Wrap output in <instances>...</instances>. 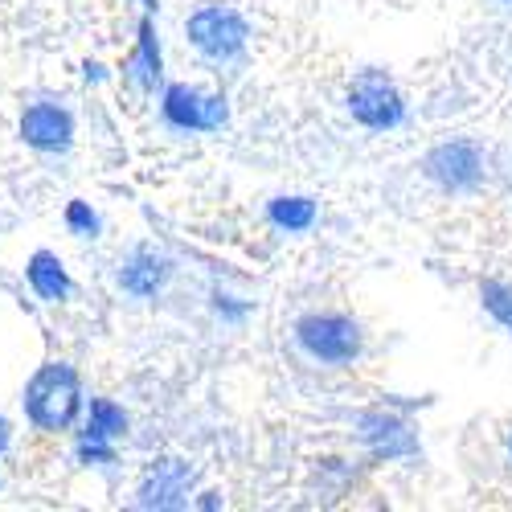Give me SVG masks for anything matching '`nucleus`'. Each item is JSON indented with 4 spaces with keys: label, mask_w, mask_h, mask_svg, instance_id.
Returning a JSON list of instances; mask_svg holds the SVG:
<instances>
[{
    "label": "nucleus",
    "mask_w": 512,
    "mask_h": 512,
    "mask_svg": "<svg viewBox=\"0 0 512 512\" xmlns=\"http://www.w3.org/2000/svg\"><path fill=\"white\" fill-rule=\"evenodd\" d=\"M201 484V467L185 455H156L136 480L132 504L144 512H177L193 504V492Z\"/></svg>",
    "instance_id": "5"
},
{
    "label": "nucleus",
    "mask_w": 512,
    "mask_h": 512,
    "mask_svg": "<svg viewBox=\"0 0 512 512\" xmlns=\"http://www.w3.org/2000/svg\"><path fill=\"white\" fill-rule=\"evenodd\" d=\"M87 82H103V66L99 62H87Z\"/></svg>",
    "instance_id": "20"
},
{
    "label": "nucleus",
    "mask_w": 512,
    "mask_h": 512,
    "mask_svg": "<svg viewBox=\"0 0 512 512\" xmlns=\"http://www.w3.org/2000/svg\"><path fill=\"white\" fill-rule=\"evenodd\" d=\"M156 95H160V119L173 132L201 136V132H222L230 123L226 91H209V87H197V82H164Z\"/></svg>",
    "instance_id": "4"
},
{
    "label": "nucleus",
    "mask_w": 512,
    "mask_h": 512,
    "mask_svg": "<svg viewBox=\"0 0 512 512\" xmlns=\"http://www.w3.org/2000/svg\"><path fill=\"white\" fill-rule=\"evenodd\" d=\"M193 508H205V512H218L226 508V496L218 488H205V492H193Z\"/></svg>",
    "instance_id": "18"
},
{
    "label": "nucleus",
    "mask_w": 512,
    "mask_h": 512,
    "mask_svg": "<svg viewBox=\"0 0 512 512\" xmlns=\"http://www.w3.org/2000/svg\"><path fill=\"white\" fill-rule=\"evenodd\" d=\"M82 406H87V390H82V373L70 365V361H41L25 390H21V410H25V422L33 426L37 435H70L78 418H82Z\"/></svg>",
    "instance_id": "1"
},
{
    "label": "nucleus",
    "mask_w": 512,
    "mask_h": 512,
    "mask_svg": "<svg viewBox=\"0 0 512 512\" xmlns=\"http://www.w3.org/2000/svg\"><path fill=\"white\" fill-rule=\"evenodd\" d=\"M504 5H512V0H504Z\"/></svg>",
    "instance_id": "23"
},
{
    "label": "nucleus",
    "mask_w": 512,
    "mask_h": 512,
    "mask_svg": "<svg viewBox=\"0 0 512 512\" xmlns=\"http://www.w3.org/2000/svg\"><path fill=\"white\" fill-rule=\"evenodd\" d=\"M213 312H218L226 324H242L250 316V300H238L230 291H213Z\"/></svg>",
    "instance_id": "17"
},
{
    "label": "nucleus",
    "mask_w": 512,
    "mask_h": 512,
    "mask_svg": "<svg viewBox=\"0 0 512 512\" xmlns=\"http://www.w3.org/2000/svg\"><path fill=\"white\" fill-rule=\"evenodd\" d=\"M422 177L431 181L439 193H451V197L476 193L488 177L484 148L476 140H443L422 156Z\"/></svg>",
    "instance_id": "9"
},
{
    "label": "nucleus",
    "mask_w": 512,
    "mask_h": 512,
    "mask_svg": "<svg viewBox=\"0 0 512 512\" xmlns=\"http://www.w3.org/2000/svg\"><path fill=\"white\" fill-rule=\"evenodd\" d=\"M291 340L320 369H353L365 357V328L349 312H304Z\"/></svg>",
    "instance_id": "3"
},
{
    "label": "nucleus",
    "mask_w": 512,
    "mask_h": 512,
    "mask_svg": "<svg viewBox=\"0 0 512 512\" xmlns=\"http://www.w3.org/2000/svg\"><path fill=\"white\" fill-rule=\"evenodd\" d=\"M119 78L127 82V91H136V95H144V99L164 87V46H160V29H156V17H152V13L140 17V25H136V46H132V54L123 58Z\"/></svg>",
    "instance_id": "12"
},
{
    "label": "nucleus",
    "mask_w": 512,
    "mask_h": 512,
    "mask_svg": "<svg viewBox=\"0 0 512 512\" xmlns=\"http://www.w3.org/2000/svg\"><path fill=\"white\" fill-rule=\"evenodd\" d=\"M185 41L205 66L230 70L250 50V21L242 17V9L226 5V0H205V5H197L185 17Z\"/></svg>",
    "instance_id": "2"
},
{
    "label": "nucleus",
    "mask_w": 512,
    "mask_h": 512,
    "mask_svg": "<svg viewBox=\"0 0 512 512\" xmlns=\"http://www.w3.org/2000/svg\"><path fill=\"white\" fill-rule=\"evenodd\" d=\"M62 222H66V230H70L74 238H99V234H103V218H99V209H95L91 201H82V197L66 201Z\"/></svg>",
    "instance_id": "16"
},
{
    "label": "nucleus",
    "mask_w": 512,
    "mask_h": 512,
    "mask_svg": "<svg viewBox=\"0 0 512 512\" xmlns=\"http://www.w3.org/2000/svg\"><path fill=\"white\" fill-rule=\"evenodd\" d=\"M140 9H144V13H156V9H160V0H140Z\"/></svg>",
    "instance_id": "21"
},
{
    "label": "nucleus",
    "mask_w": 512,
    "mask_h": 512,
    "mask_svg": "<svg viewBox=\"0 0 512 512\" xmlns=\"http://www.w3.org/2000/svg\"><path fill=\"white\" fill-rule=\"evenodd\" d=\"M353 439L361 443V451L373 459V463H398V459H414L418 455V431L406 410L398 406H373V410H361L353 418Z\"/></svg>",
    "instance_id": "8"
},
{
    "label": "nucleus",
    "mask_w": 512,
    "mask_h": 512,
    "mask_svg": "<svg viewBox=\"0 0 512 512\" xmlns=\"http://www.w3.org/2000/svg\"><path fill=\"white\" fill-rule=\"evenodd\" d=\"M480 308L504 332H512V279H484L480 283Z\"/></svg>",
    "instance_id": "15"
},
{
    "label": "nucleus",
    "mask_w": 512,
    "mask_h": 512,
    "mask_svg": "<svg viewBox=\"0 0 512 512\" xmlns=\"http://www.w3.org/2000/svg\"><path fill=\"white\" fill-rule=\"evenodd\" d=\"M508 459H512V435H508Z\"/></svg>",
    "instance_id": "22"
},
{
    "label": "nucleus",
    "mask_w": 512,
    "mask_h": 512,
    "mask_svg": "<svg viewBox=\"0 0 512 512\" xmlns=\"http://www.w3.org/2000/svg\"><path fill=\"white\" fill-rule=\"evenodd\" d=\"M9 447H13V422H9L5 414H0V459L9 455Z\"/></svg>",
    "instance_id": "19"
},
{
    "label": "nucleus",
    "mask_w": 512,
    "mask_h": 512,
    "mask_svg": "<svg viewBox=\"0 0 512 512\" xmlns=\"http://www.w3.org/2000/svg\"><path fill=\"white\" fill-rule=\"evenodd\" d=\"M127 426H132V414H127L115 398H87L78 418V439H74V455L82 467H111L119 459V443L127 439Z\"/></svg>",
    "instance_id": "7"
},
{
    "label": "nucleus",
    "mask_w": 512,
    "mask_h": 512,
    "mask_svg": "<svg viewBox=\"0 0 512 512\" xmlns=\"http://www.w3.org/2000/svg\"><path fill=\"white\" fill-rule=\"evenodd\" d=\"M345 107L353 115V123H361L365 132H394L406 123V95L402 87L386 74V70H357L349 91H345Z\"/></svg>",
    "instance_id": "6"
},
{
    "label": "nucleus",
    "mask_w": 512,
    "mask_h": 512,
    "mask_svg": "<svg viewBox=\"0 0 512 512\" xmlns=\"http://www.w3.org/2000/svg\"><path fill=\"white\" fill-rule=\"evenodd\" d=\"M267 222L279 234H308L320 222V205L304 193H283L267 201Z\"/></svg>",
    "instance_id": "14"
},
{
    "label": "nucleus",
    "mask_w": 512,
    "mask_h": 512,
    "mask_svg": "<svg viewBox=\"0 0 512 512\" xmlns=\"http://www.w3.org/2000/svg\"><path fill=\"white\" fill-rule=\"evenodd\" d=\"M173 259L152 246V242H136L119 254L115 263V287L127 295V300H160L168 279H173Z\"/></svg>",
    "instance_id": "11"
},
{
    "label": "nucleus",
    "mask_w": 512,
    "mask_h": 512,
    "mask_svg": "<svg viewBox=\"0 0 512 512\" xmlns=\"http://www.w3.org/2000/svg\"><path fill=\"white\" fill-rule=\"evenodd\" d=\"M17 136L37 156H66L74 148L78 123H74V111L62 99H33L17 115Z\"/></svg>",
    "instance_id": "10"
},
{
    "label": "nucleus",
    "mask_w": 512,
    "mask_h": 512,
    "mask_svg": "<svg viewBox=\"0 0 512 512\" xmlns=\"http://www.w3.org/2000/svg\"><path fill=\"white\" fill-rule=\"evenodd\" d=\"M25 283H29V291L37 295L41 304H66L74 295V279H70V271L62 263V254L50 250V246L33 250L25 259Z\"/></svg>",
    "instance_id": "13"
}]
</instances>
